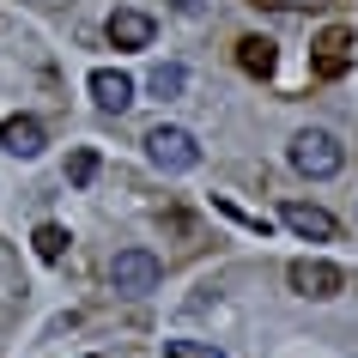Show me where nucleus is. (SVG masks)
<instances>
[{
  "mask_svg": "<svg viewBox=\"0 0 358 358\" xmlns=\"http://www.w3.org/2000/svg\"><path fill=\"white\" fill-rule=\"evenodd\" d=\"M152 97H182V85H189V67L182 61H164V67H152Z\"/></svg>",
  "mask_w": 358,
  "mask_h": 358,
  "instance_id": "nucleus-11",
  "label": "nucleus"
},
{
  "mask_svg": "<svg viewBox=\"0 0 358 358\" xmlns=\"http://www.w3.org/2000/svg\"><path fill=\"white\" fill-rule=\"evenodd\" d=\"M146 158L158 170H170V176H182V170L201 164V140H194L189 128H170V122H158V128L146 134Z\"/></svg>",
  "mask_w": 358,
  "mask_h": 358,
  "instance_id": "nucleus-2",
  "label": "nucleus"
},
{
  "mask_svg": "<svg viewBox=\"0 0 358 358\" xmlns=\"http://www.w3.org/2000/svg\"><path fill=\"white\" fill-rule=\"evenodd\" d=\"M170 6H176L182 19H201V6H207V0H170Z\"/></svg>",
  "mask_w": 358,
  "mask_h": 358,
  "instance_id": "nucleus-15",
  "label": "nucleus"
},
{
  "mask_svg": "<svg viewBox=\"0 0 358 358\" xmlns=\"http://www.w3.org/2000/svg\"><path fill=\"white\" fill-rule=\"evenodd\" d=\"M152 31H158V24H152L146 13H134V6L110 13V43H115V49H146V43H152Z\"/></svg>",
  "mask_w": 358,
  "mask_h": 358,
  "instance_id": "nucleus-9",
  "label": "nucleus"
},
{
  "mask_svg": "<svg viewBox=\"0 0 358 358\" xmlns=\"http://www.w3.org/2000/svg\"><path fill=\"white\" fill-rule=\"evenodd\" d=\"M280 219H285V225H292V231H298V237H316V243H328V237H334V213H322V207H303V201H285V207H280Z\"/></svg>",
  "mask_w": 358,
  "mask_h": 358,
  "instance_id": "nucleus-8",
  "label": "nucleus"
},
{
  "mask_svg": "<svg viewBox=\"0 0 358 358\" xmlns=\"http://www.w3.org/2000/svg\"><path fill=\"white\" fill-rule=\"evenodd\" d=\"M0 146L13 152V158H37V152L49 146V134H43L37 115H6V122H0Z\"/></svg>",
  "mask_w": 358,
  "mask_h": 358,
  "instance_id": "nucleus-6",
  "label": "nucleus"
},
{
  "mask_svg": "<svg viewBox=\"0 0 358 358\" xmlns=\"http://www.w3.org/2000/svg\"><path fill=\"white\" fill-rule=\"evenodd\" d=\"M310 61H316L322 79H340L346 67H352V31H346V24H328V31L310 43Z\"/></svg>",
  "mask_w": 358,
  "mask_h": 358,
  "instance_id": "nucleus-5",
  "label": "nucleus"
},
{
  "mask_svg": "<svg viewBox=\"0 0 358 358\" xmlns=\"http://www.w3.org/2000/svg\"><path fill=\"white\" fill-rule=\"evenodd\" d=\"M92 176H97V152L85 146V152H73V158H67V182H73V189H85Z\"/></svg>",
  "mask_w": 358,
  "mask_h": 358,
  "instance_id": "nucleus-13",
  "label": "nucleus"
},
{
  "mask_svg": "<svg viewBox=\"0 0 358 358\" xmlns=\"http://www.w3.org/2000/svg\"><path fill=\"white\" fill-rule=\"evenodd\" d=\"M237 61H243V73L267 79V73H273V61H280V55H273V43H267V37H243V43H237Z\"/></svg>",
  "mask_w": 358,
  "mask_h": 358,
  "instance_id": "nucleus-10",
  "label": "nucleus"
},
{
  "mask_svg": "<svg viewBox=\"0 0 358 358\" xmlns=\"http://www.w3.org/2000/svg\"><path fill=\"white\" fill-rule=\"evenodd\" d=\"M164 358H225V352L219 346H201V340H170Z\"/></svg>",
  "mask_w": 358,
  "mask_h": 358,
  "instance_id": "nucleus-14",
  "label": "nucleus"
},
{
  "mask_svg": "<svg viewBox=\"0 0 358 358\" xmlns=\"http://www.w3.org/2000/svg\"><path fill=\"white\" fill-rule=\"evenodd\" d=\"M340 164H346V146H340L328 128H298L292 134V170L298 176H340Z\"/></svg>",
  "mask_w": 358,
  "mask_h": 358,
  "instance_id": "nucleus-1",
  "label": "nucleus"
},
{
  "mask_svg": "<svg viewBox=\"0 0 358 358\" xmlns=\"http://www.w3.org/2000/svg\"><path fill=\"white\" fill-rule=\"evenodd\" d=\"M292 292L298 298H316V303H328V298H340L346 292V273H340L334 262H322V255H303V262H292Z\"/></svg>",
  "mask_w": 358,
  "mask_h": 358,
  "instance_id": "nucleus-4",
  "label": "nucleus"
},
{
  "mask_svg": "<svg viewBox=\"0 0 358 358\" xmlns=\"http://www.w3.org/2000/svg\"><path fill=\"white\" fill-rule=\"evenodd\" d=\"M92 103H97V110H110V115H122L134 103V79L115 73V67H97V73H92Z\"/></svg>",
  "mask_w": 358,
  "mask_h": 358,
  "instance_id": "nucleus-7",
  "label": "nucleus"
},
{
  "mask_svg": "<svg viewBox=\"0 0 358 358\" xmlns=\"http://www.w3.org/2000/svg\"><path fill=\"white\" fill-rule=\"evenodd\" d=\"M31 243H37L43 262H61V255H67V231H61V225H37V237H31Z\"/></svg>",
  "mask_w": 358,
  "mask_h": 358,
  "instance_id": "nucleus-12",
  "label": "nucleus"
},
{
  "mask_svg": "<svg viewBox=\"0 0 358 358\" xmlns=\"http://www.w3.org/2000/svg\"><path fill=\"white\" fill-rule=\"evenodd\" d=\"M158 280H164V267H158L152 249H122L110 262V285L122 298H146V292H158Z\"/></svg>",
  "mask_w": 358,
  "mask_h": 358,
  "instance_id": "nucleus-3",
  "label": "nucleus"
},
{
  "mask_svg": "<svg viewBox=\"0 0 358 358\" xmlns=\"http://www.w3.org/2000/svg\"><path fill=\"white\" fill-rule=\"evenodd\" d=\"M92 358H103V352H92Z\"/></svg>",
  "mask_w": 358,
  "mask_h": 358,
  "instance_id": "nucleus-17",
  "label": "nucleus"
},
{
  "mask_svg": "<svg viewBox=\"0 0 358 358\" xmlns=\"http://www.w3.org/2000/svg\"><path fill=\"white\" fill-rule=\"evenodd\" d=\"M273 6H285V13H303V6H328V0H273Z\"/></svg>",
  "mask_w": 358,
  "mask_h": 358,
  "instance_id": "nucleus-16",
  "label": "nucleus"
}]
</instances>
